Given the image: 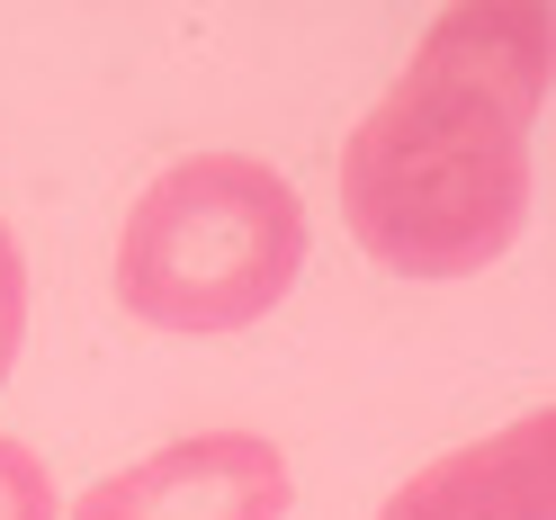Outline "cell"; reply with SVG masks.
Wrapping results in <instances>:
<instances>
[{"label":"cell","instance_id":"1","mask_svg":"<svg viewBox=\"0 0 556 520\" xmlns=\"http://www.w3.org/2000/svg\"><path fill=\"white\" fill-rule=\"evenodd\" d=\"M547 109V10L467 0L341 144V225L395 279H476L530 225V135Z\"/></svg>","mask_w":556,"mask_h":520},{"label":"cell","instance_id":"2","mask_svg":"<svg viewBox=\"0 0 556 520\" xmlns=\"http://www.w3.org/2000/svg\"><path fill=\"white\" fill-rule=\"evenodd\" d=\"M305 198L261 153H180L153 170L117 233V305L153 332L216 341L261 324L305 269Z\"/></svg>","mask_w":556,"mask_h":520},{"label":"cell","instance_id":"3","mask_svg":"<svg viewBox=\"0 0 556 520\" xmlns=\"http://www.w3.org/2000/svg\"><path fill=\"white\" fill-rule=\"evenodd\" d=\"M288 503H296V475L278 440L189 431L153 458L99 475L63 520H288Z\"/></svg>","mask_w":556,"mask_h":520},{"label":"cell","instance_id":"4","mask_svg":"<svg viewBox=\"0 0 556 520\" xmlns=\"http://www.w3.org/2000/svg\"><path fill=\"white\" fill-rule=\"evenodd\" d=\"M547 467H556V413H511L503 431H484L448 458L413 467L377 520H556L547 511Z\"/></svg>","mask_w":556,"mask_h":520},{"label":"cell","instance_id":"5","mask_svg":"<svg viewBox=\"0 0 556 520\" xmlns=\"http://www.w3.org/2000/svg\"><path fill=\"white\" fill-rule=\"evenodd\" d=\"M0 520H63V494L27 440H0Z\"/></svg>","mask_w":556,"mask_h":520},{"label":"cell","instance_id":"6","mask_svg":"<svg viewBox=\"0 0 556 520\" xmlns=\"http://www.w3.org/2000/svg\"><path fill=\"white\" fill-rule=\"evenodd\" d=\"M18 341H27V261H18V233L0 225V386L18 368Z\"/></svg>","mask_w":556,"mask_h":520}]
</instances>
